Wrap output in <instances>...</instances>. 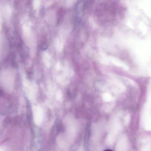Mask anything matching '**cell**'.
I'll use <instances>...</instances> for the list:
<instances>
[{"instance_id":"obj_1","label":"cell","mask_w":151,"mask_h":151,"mask_svg":"<svg viewBox=\"0 0 151 151\" xmlns=\"http://www.w3.org/2000/svg\"><path fill=\"white\" fill-rule=\"evenodd\" d=\"M104 151H113V150H110V149H106Z\"/></svg>"}]
</instances>
